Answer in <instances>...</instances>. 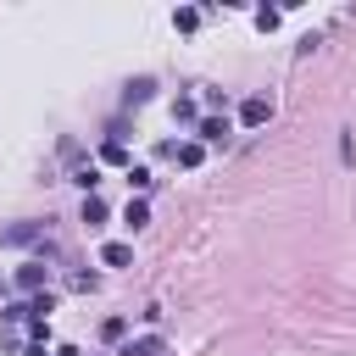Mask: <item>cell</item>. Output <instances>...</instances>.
Segmentation results:
<instances>
[{
    "label": "cell",
    "instance_id": "2e32d148",
    "mask_svg": "<svg viewBox=\"0 0 356 356\" xmlns=\"http://www.w3.org/2000/svg\"><path fill=\"white\" fill-rule=\"evenodd\" d=\"M56 356H78V350H72V345H61V350H56Z\"/></svg>",
    "mask_w": 356,
    "mask_h": 356
},
{
    "label": "cell",
    "instance_id": "7c38bea8",
    "mask_svg": "<svg viewBox=\"0 0 356 356\" xmlns=\"http://www.w3.org/2000/svg\"><path fill=\"white\" fill-rule=\"evenodd\" d=\"M150 100V78H139V83H128V106H145Z\"/></svg>",
    "mask_w": 356,
    "mask_h": 356
},
{
    "label": "cell",
    "instance_id": "9a60e30c",
    "mask_svg": "<svg viewBox=\"0 0 356 356\" xmlns=\"http://www.w3.org/2000/svg\"><path fill=\"white\" fill-rule=\"evenodd\" d=\"M22 356H44V345H39V339H33V345H28V350H22Z\"/></svg>",
    "mask_w": 356,
    "mask_h": 356
},
{
    "label": "cell",
    "instance_id": "8fae6325",
    "mask_svg": "<svg viewBox=\"0 0 356 356\" xmlns=\"http://www.w3.org/2000/svg\"><path fill=\"white\" fill-rule=\"evenodd\" d=\"M172 117H178V122H200V111H195V100H189V95H178V100H172Z\"/></svg>",
    "mask_w": 356,
    "mask_h": 356
},
{
    "label": "cell",
    "instance_id": "5b68a950",
    "mask_svg": "<svg viewBox=\"0 0 356 356\" xmlns=\"http://www.w3.org/2000/svg\"><path fill=\"white\" fill-rule=\"evenodd\" d=\"M195 134H200V139H228V117H200Z\"/></svg>",
    "mask_w": 356,
    "mask_h": 356
},
{
    "label": "cell",
    "instance_id": "52a82bcc",
    "mask_svg": "<svg viewBox=\"0 0 356 356\" xmlns=\"http://www.w3.org/2000/svg\"><path fill=\"white\" fill-rule=\"evenodd\" d=\"M83 222H89V228L106 222V200H100V195H83Z\"/></svg>",
    "mask_w": 356,
    "mask_h": 356
},
{
    "label": "cell",
    "instance_id": "ba28073f",
    "mask_svg": "<svg viewBox=\"0 0 356 356\" xmlns=\"http://www.w3.org/2000/svg\"><path fill=\"white\" fill-rule=\"evenodd\" d=\"M122 222H128V228H145V222H150V206H145V200H128V206H122Z\"/></svg>",
    "mask_w": 356,
    "mask_h": 356
},
{
    "label": "cell",
    "instance_id": "6da1fadb",
    "mask_svg": "<svg viewBox=\"0 0 356 356\" xmlns=\"http://www.w3.org/2000/svg\"><path fill=\"white\" fill-rule=\"evenodd\" d=\"M267 117H273V100H267V95H250V100L239 106V122H245V128H261Z\"/></svg>",
    "mask_w": 356,
    "mask_h": 356
},
{
    "label": "cell",
    "instance_id": "30bf717a",
    "mask_svg": "<svg viewBox=\"0 0 356 356\" xmlns=\"http://www.w3.org/2000/svg\"><path fill=\"white\" fill-rule=\"evenodd\" d=\"M100 161H117V167H134V161H128V150H122V139H106V145H100Z\"/></svg>",
    "mask_w": 356,
    "mask_h": 356
},
{
    "label": "cell",
    "instance_id": "277c9868",
    "mask_svg": "<svg viewBox=\"0 0 356 356\" xmlns=\"http://www.w3.org/2000/svg\"><path fill=\"white\" fill-rule=\"evenodd\" d=\"M100 261H106V267H128V261H134V245L111 239V245H100Z\"/></svg>",
    "mask_w": 356,
    "mask_h": 356
},
{
    "label": "cell",
    "instance_id": "5bb4252c",
    "mask_svg": "<svg viewBox=\"0 0 356 356\" xmlns=\"http://www.w3.org/2000/svg\"><path fill=\"white\" fill-rule=\"evenodd\" d=\"M128 184H134V189H150L156 178H150V167H128Z\"/></svg>",
    "mask_w": 356,
    "mask_h": 356
},
{
    "label": "cell",
    "instance_id": "4fadbf2b",
    "mask_svg": "<svg viewBox=\"0 0 356 356\" xmlns=\"http://www.w3.org/2000/svg\"><path fill=\"white\" fill-rule=\"evenodd\" d=\"M122 334H128L122 317H106V323H100V339H122Z\"/></svg>",
    "mask_w": 356,
    "mask_h": 356
},
{
    "label": "cell",
    "instance_id": "8992f818",
    "mask_svg": "<svg viewBox=\"0 0 356 356\" xmlns=\"http://www.w3.org/2000/svg\"><path fill=\"white\" fill-rule=\"evenodd\" d=\"M28 239H39V222H17V228L0 234V245H28Z\"/></svg>",
    "mask_w": 356,
    "mask_h": 356
},
{
    "label": "cell",
    "instance_id": "7a4b0ae2",
    "mask_svg": "<svg viewBox=\"0 0 356 356\" xmlns=\"http://www.w3.org/2000/svg\"><path fill=\"white\" fill-rule=\"evenodd\" d=\"M44 278H50V267H44V261H22V267H17V289H28V295H39V289H44Z\"/></svg>",
    "mask_w": 356,
    "mask_h": 356
},
{
    "label": "cell",
    "instance_id": "9c48e42d",
    "mask_svg": "<svg viewBox=\"0 0 356 356\" xmlns=\"http://www.w3.org/2000/svg\"><path fill=\"white\" fill-rule=\"evenodd\" d=\"M122 356H161V339H156V334H150V339H128Z\"/></svg>",
    "mask_w": 356,
    "mask_h": 356
},
{
    "label": "cell",
    "instance_id": "3957f363",
    "mask_svg": "<svg viewBox=\"0 0 356 356\" xmlns=\"http://www.w3.org/2000/svg\"><path fill=\"white\" fill-rule=\"evenodd\" d=\"M167 156H178V167H200V139H184V145H167Z\"/></svg>",
    "mask_w": 356,
    "mask_h": 356
}]
</instances>
